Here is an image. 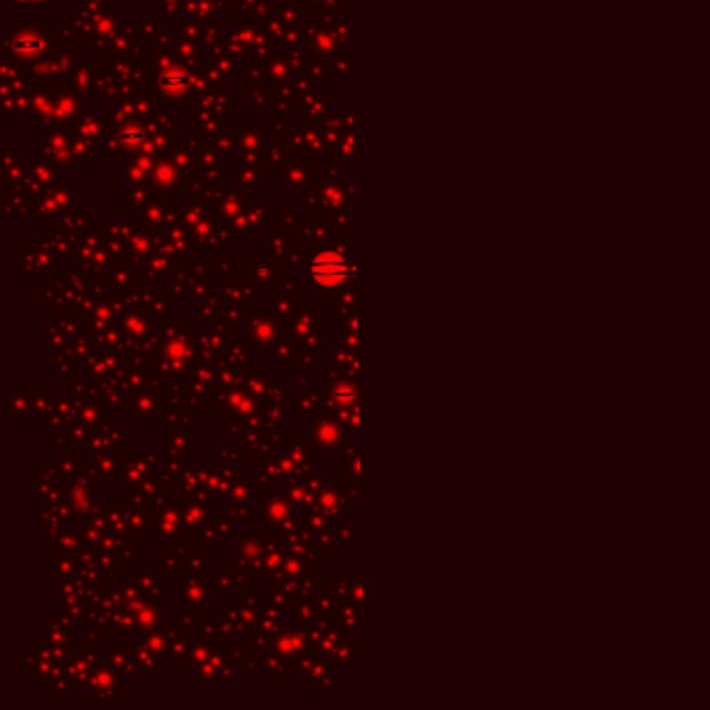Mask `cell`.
Returning a JSON list of instances; mask_svg holds the SVG:
<instances>
[{
  "label": "cell",
  "mask_w": 710,
  "mask_h": 710,
  "mask_svg": "<svg viewBox=\"0 0 710 710\" xmlns=\"http://www.w3.org/2000/svg\"><path fill=\"white\" fill-rule=\"evenodd\" d=\"M165 84H179V86H183L185 84V78L183 75H179V78H165Z\"/></svg>",
  "instance_id": "7a4b0ae2"
},
{
  "label": "cell",
  "mask_w": 710,
  "mask_h": 710,
  "mask_svg": "<svg viewBox=\"0 0 710 710\" xmlns=\"http://www.w3.org/2000/svg\"><path fill=\"white\" fill-rule=\"evenodd\" d=\"M346 275V265L338 255H323L314 261V277L327 286L342 281Z\"/></svg>",
  "instance_id": "6da1fadb"
}]
</instances>
